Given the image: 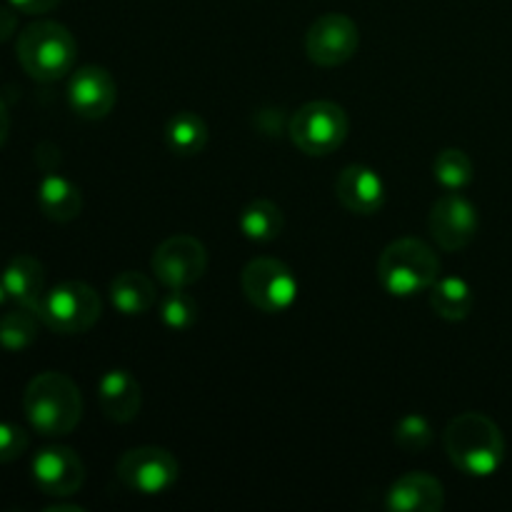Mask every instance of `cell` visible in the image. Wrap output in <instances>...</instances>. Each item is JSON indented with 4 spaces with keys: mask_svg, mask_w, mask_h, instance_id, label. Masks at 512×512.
I'll return each mask as SVG.
<instances>
[{
    "mask_svg": "<svg viewBox=\"0 0 512 512\" xmlns=\"http://www.w3.org/2000/svg\"><path fill=\"white\" fill-rule=\"evenodd\" d=\"M40 213L53 223H70L83 210V193L75 183H70L63 175L48 173L40 180L38 188Z\"/></svg>",
    "mask_w": 512,
    "mask_h": 512,
    "instance_id": "ac0fdd59",
    "label": "cell"
},
{
    "mask_svg": "<svg viewBox=\"0 0 512 512\" xmlns=\"http://www.w3.org/2000/svg\"><path fill=\"white\" fill-rule=\"evenodd\" d=\"M110 300L120 313L135 318V315L150 313V308L158 303V290L148 275L125 270V273L115 275L110 283Z\"/></svg>",
    "mask_w": 512,
    "mask_h": 512,
    "instance_id": "d6986e66",
    "label": "cell"
},
{
    "mask_svg": "<svg viewBox=\"0 0 512 512\" xmlns=\"http://www.w3.org/2000/svg\"><path fill=\"white\" fill-rule=\"evenodd\" d=\"M68 103L75 115L85 120H103L118 103V85L100 65L75 70L68 85Z\"/></svg>",
    "mask_w": 512,
    "mask_h": 512,
    "instance_id": "4fadbf2b",
    "label": "cell"
},
{
    "mask_svg": "<svg viewBox=\"0 0 512 512\" xmlns=\"http://www.w3.org/2000/svg\"><path fill=\"white\" fill-rule=\"evenodd\" d=\"M0 280H3L13 303L38 313L40 300L45 295V268L38 258H33V255H15L5 265Z\"/></svg>",
    "mask_w": 512,
    "mask_h": 512,
    "instance_id": "e0dca14e",
    "label": "cell"
},
{
    "mask_svg": "<svg viewBox=\"0 0 512 512\" xmlns=\"http://www.w3.org/2000/svg\"><path fill=\"white\" fill-rule=\"evenodd\" d=\"M33 480L40 493L50 498H68L83 488L85 465L75 450L50 445L33 458Z\"/></svg>",
    "mask_w": 512,
    "mask_h": 512,
    "instance_id": "7c38bea8",
    "label": "cell"
},
{
    "mask_svg": "<svg viewBox=\"0 0 512 512\" xmlns=\"http://www.w3.org/2000/svg\"><path fill=\"white\" fill-rule=\"evenodd\" d=\"M360 45V30L353 18L343 13H325L305 35V53L320 68H338L348 63Z\"/></svg>",
    "mask_w": 512,
    "mask_h": 512,
    "instance_id": "30bf717a",
    "label": "cell"
},
{
    "mask_svg": "<svg viewBox=\"0 0 512 512\" xmlns=\"http://www.w3.org/2000/svg\"><path fill=\"white\" fill-rule=\"evenodd\" d=\"M18 60L25 73L38 83H55L73 70L78 43L65 25L55 20L30 23L18 35Z\"/></svg>",
    "mask_w": 512,
    "mask_h": 512,
    "instance_id": "3957f363",
    "label": "cell"
},
{
    "mask_svg": "<svg viewBox=\"0 0 512 512\" xmlns=\"http://www.w3.org/2000/svg\"><path fill=\"white\" fill-rule=\"evenodd\" d=\"M435 180L443 185L445 190H463L473 183V160L468 158V153L460 148H445L443 153H438L433 163Z\"/></svg>",
    "mask_w": 512,
    "mask_h": 512,
    "instance_id": "cb8c5ba5",
    "label": "cell"
},
{
    "mask_svg": "<svg viewBox=\"0 0 512 512\" xmlns=\"http://www.w3.org/2000/svg\"><path fill=\"white\" fill-rule=\"evenodd\" d=\"M160 318L170 330H188L198 323V300L185 288H168L160 298Z\"/></svg>",
    "mask_w": 512,
    "mask_h": 512,
    "instance_id": "d4e9b609",
    "label": "cell"
},
{
    "mask_svg": "<svg viewBox=\"0 0 512 512\" xmlns=\"http://www.w3.org/2000/svg\"><path fill=\"white\" fill-rule=\"evenodd\" d=\"M98 403L108 420L130 423L138 418L140 405H143L140 383L128 370H108L98 383Z\"/></svg>",
    "mask_w": 512,
    "mask_h": 512,
    "instance_id": "2e32d148",
    "label": "cell"
},
{
    "mask_svg": "<svg viewBox=\"0 0 512 512\" xmlns=\"http://www.w3.org/2000/svg\"><path fill=\"white\" fill-rule=\"evenodd\" d=\"M245 298L263 313H285L298 300V280L293 270L275 258L250 260L240 275Z\"/></svg>",
    "mask_w": 512,
    "mask_h": 512,
    "instance_id": "52a82bcc",
    "label": "cell"
},
{
    "mask_svg": "<svg viewBox=\"0 0 512 512\" xmlns=\"http://www.w3.org/2000/svg\"><path fill=\"white\" fill-rule=\"evenodd\" d=\"M150 268L165 288H188L208 270V250L193 235H173L155 248Z\"/></svg>",
    "mask_w": 512,
    "mask_h": 512,
    "instance_id": "9c48e42d",
    "label": "cell"
},
{
    "mask_svg": "<svg viewBox=\"0 0 512 512\" xmlns=\"http://www.w3.org/2000/svg\"><path fill=\"white\" fill-rule=\"evenodd\" d=\"M428 228L440 248L448 250V253H458V250L468 248L475 235H478V208L465 195H460L458 190H448L443 198L435 200L433 210H430Z\"/></svg>",
    "mask_w": 512,
    "mask_h": 512,
    "instance_id": "8fae6325",
    "label": "cell"
},
{
    "mask_svg": "<svg viewBox=\"0 0 512 512\" xmlns=\"http://www.w3.org/2000/svg\"><path fill=\"white\" fill-rule=\"evenodd\" d=\"M238 223L248 240H253V243H270V240H275L283 233L285 218L283 210L275 203H270V200H253V203L243 208Z\"/></svg>",
    "mask_w": 512,
    "mask_h": 512,
    "instance_id": "7402d4cb",
    "label": "cell"
},
{
    "mask_svg": "<svg viewBox=\"0 0 512 512\" xmlns=\"http://www.w3.org/2000/svg\"><path fill=\"white\" fill-rule=\"evenodd\" d=\"M395 443L405 450V453H423L430 443H433V428L423 415L413 413L405 415L395 425Z\"/></svg>",
    "mask_w": 512,
    "mask_h": 512,
    "instance_id": "484cf974",
    "label": "cell"
},
{
    "mask_svg": "<svg viewBox=\"0 0 512 512\" xmlns=\"http://www.w3.org/2000/svg\"><path fill=\"white\" fill-rule=\"evenodd\" d=\"M450 463L473 478H490L505 463V438L495 420L483 413H463L443 433Z\"/></svg>",
    "mask_w": 512,
    "mask_h": 512,
    "instance_id": "6da1fadb",
    "label": "cell"
},
{
    "mask_svg": "<svg viewBox=\"0 0 512 512\" xmlns=\"http://www.w3.org/2000/svg\"><path fill=\"white\" fill-rule=\"evenodd\" d=\"M8 133H10V113L8 108H5L3 100H0V148H3L5 140H8Z\"/></svg>",
    "mask_w": 512,
    "mask_h": 512,
    "instance_id": "f546056e",
    "label": "cell"
},
{
    "mask_svg": "<svg viewBox=\"0 0 512 512\" xmlns=\"http://www.w3.org/2000/svg\"><path fill=\"white\" fill-rule=\"evenodd\" d=\"M440 278V258L425 240L400 238L393 240L380 253L378 280L385 293L395 298H413L425 293Z\"/></svg>",
    "mask_w": 512,
    "mask_h": 512,
    "instance_id": "277c9868",
    "label": "cell"
},
{
    "mask_svg": "<svg viewBox=\"0 0 512 512\" xmlns=\"http://www.w3.org/2000/svg\"><path fill=\"white\" fill-rule=\"evenodd\" d=\"M23 410L35 433L45 438H63L73 433L83 418V395L68 375L48 370L28 383Z\"/></svg>",
    "mask_w": 512,
    "mask_h": 512,
    "instance_id": "7a4b0ae2",
    "label": "cell"
},
{
    "mask_svg": "<svg viewBox=\"0 0 512 512\" xmlns=\"http://www.w3.org/2000/svg\"><path fill=\"white\" fill-rule=\"evenodd\" d=\"M473 288L463 278H438L430 288V308L448 323H460L473 310Z\"/></svg>",
    "mask_w": 512,
    "mask_h": 512,
    "instance_id": "ffe728a7",
    "label": "cell"
},
{
    "mask_svg": "<svg viewBox=\"0 0 512 512\" xmlns=\"http://www.w3.org/2000/svg\"><path fill=\"white\" fill-rule=\"evenodd\" d=\"M350 130L348 113L330 100H313L290 118V140L305 155H330L345 143Z\"/></svg>",
    "mask_w": 512,
    "mask_h": 512,
    "instance_id": "8992f818",
    "label": "cell"
},
{
    "mask_svg": "<svg viewBox=\"0 0 512 512\" xmlns=\"http://www.w3.org/2000/svg\"><path fill=\"white\" fill-rule=\"evenodd\" d=\"M335 195L345 210L355 215H373L385 203L383 178L368 165H348L335 180Z\"/></svg>",
    "mask_w": 512,
    "mask_h": 512,
    "instance_id": "5bb4252c",
    "label": "cell"
},
{
    "mask_svg": "<svg viewBox=\"0 0 512 512\" xmlns=\"http://www.w3.org/2000/svg\"><path fill=\"white\" fill-rule=\"evenodd\" d=\"M15 28H18V18H15L13 5L10 8H0V43L8 40L15 33Z\"/></svg>",
    "mask_w": 512,
    "mask_h": 512,
    "instance_id": "f1b7e54d",
    "label": "cell"
},
{
    "mask_svg": "<svg viewBox=\"0 0 512 512\" xmlns=\"http://www.w3.org/2000/svg\"><path fill=\"white\" fill-rule=\"evenodd\" d=\"M118 478L133 493L163 495L180 480V463L170 450L140 445L118 460Z\"/></svg>",
    "mask_w": 512,
    "mask_h": 512,
    "instance_id": "ba28073f",
    "label": "cell"
},
{
    "mask_svg": "<svg viewBox=\"0 0 512 512\" xmlns=\"http://www.w3.org/2000/svg\"><path fill=\"white\" fill-rule=\"evenodd\" d=\"M28 445V430L15 423H0V465L23 458Z\"/></svg>",
    "mask_w": 512,
    "mask_h": 512,
    "instance_id": "4316f807",
    "label": "cell"
},
{
    "mask_svg": "<svg viewBox=\"0 0 512 512\" xmlns=\"http://www.w3.org/2000/svg\"><path fill=\"white\" fill-rule=\"evenodd\" d=\"M10 295H8V290H5V285H3V280H0V305L5 303V300H8Z\"/></svg>",
    "mask_w": 512,
    "mask_h": 512,
    "instance_id": "4dcf8cb0",
    "label": "cell"
},
{
    "mask_svg": "<svg viewBox=\"0 0 512 512\" xmlns=\"http://www.w3.org/2000/svg\"><path fill=\"white\" fill-rule=\"evenodd\" d=\"M385 505L395 512H440L445 505V488L428 473H405L390 485Z\"/></svg>",
    "mask_w": 512,
    "mask_h": 512,
    "instance_id": "9a60e30c",
    "label": "cell"
},
{
    "mask_svg": "<svg viewBox=\"0 0 512 512\" xmlns=\"http://www.w3.org/2000/svg\"><path fill=\"white\" fill-rule=\"evenodd\" d=\"M100 313V295L83 280H68L45 290L38 308L40 323L58 335L88 333L100 320Z\"/></svg>",
    "mask_w": 512,
    "mask_h": 512,
    "instance_id": "5b68a950",
    "label": "cell"
},
{
    "mask_svg": "<svg viewBox=\"0 0 512 512\" xmlns=\"http://www.w3.org/2000/svg\"><path fill=\"white\" fill-rule=\"evenodd\" d=\"M38 313L28 308L10 310V313L0 315V348L10 350V353H20V350L30 348L38 338Z\"/></svg>",
    "mask_w": 512,
    "mask_h": 512,
    "instance_id": "603a6c76",
    "label": "cell"
},
{
    "mask_svg": "<svg viewBox=\"0 0 512 512\" xmlns=\"http://www.w3.org/2000/svg\"><path fill=\"white\" fill-rule=\"evenodd\" d=\"M165 143L175 155H198L208 145V125L198 113H175L165 125Z\"/></svg>",
    "mask_w": 512,
    "mask_h": 512,
    "instance_id": "44dd1931",
    "label": "cell"
},
{
    "mask_svg": "<svg viewBox=\"0 0 512 512\" xmlns=\"http://www.w3.org/2000/svg\"><path fill=\"white\" fill-rule=\"evenodd\" d=\"M10 5H13L18 13H25V15H43V13H50V10L58 8L63 0H8Z\"/></svg>",
    "mask_w": 512,
    "mask_h": 512,
    "instance_id": "83f0119b",
    "label": "cell"
}]
</instances>
